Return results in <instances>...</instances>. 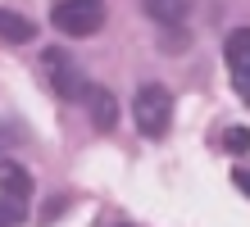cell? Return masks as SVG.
Masks as SVG:
<instances>
[{"label": "cell", "mask_w": 250, "mask_h": 227, "mask_svg": "<svg viewBox=\"0 0 250 227\" xmlns=\"http://www.w3.org/2000/svg\"><path fill=\"white\" fill-rule=\"evenodd\" d=\"M50 23L64 37H96L105 27V0H60L50 9Z\"/></svg>", "instance_id": "cell-1"}, {"label": "cell", "mask_w": 250, "mask_h": 227, "mask_svg": "<svg viewBox=\"0 0 250 227\" xmlns=\"http://www.w3.org/2000/svg\"><path fill=\"white\" fill-rule=\"evenodd\" d=\"M132 114H137V127L146 132V136H164L168 132V123H173V96L164 86H141L137 91V100H132Z\"/></svg>", "instance_id": "cell-2"}, {"label": "cell", "mask_w": 250, "mask_h": 227, "mask_svg": "<svg viewBox=\"0 0 250 227\" xmlns=\"http://www.w3.org/2000/svg\"><path fill=\"white\" fill-rule=\"evenodd\" d=\"M46 68H50V86L60 91L64 100H82L86 96V86H91V82L82 78V68L73 64L64 50H46Z\"/></svg>", "instance_id": "cell-3"}, {"label": "cell", "mask_w": 250, "mask_h": 227, "mask_svg": "<svg viewBox=\"0 0 250 227\" xmlns=\"http://www.w3.org/2000/svg\"><path fill=\"white\" fill-rule=\"evenodd\" d=\"M223 59L232 68V78H250V27H237L223 41Z\"/></svg>", "instance_id": "cell-4"}, {"label": "cell", "mask_w": 250, "mask_h": 227, "mask_svg": "<svg viewBox=\"0 0 250 227\" xmlns=\"http://www.w3.org/2000/svg\"><path fill=\"white\" fill-rule=\"evenodd\" d=\"M0 195L27 200V195H32V173H27L23 164H14V159H0Z\"/></svg>", "instance_id": "cell-5"}, {"label": "cell", "mask_w": 250, "mask_h": 227, "mask_svg": "<svg viewBox=\"0 0 250 227\" xmlns=\"http://www.w3.org/2000/svg\"><path fill=\"white\" fill-rule=\"evenodd\" d=\"M86 104H91V123L100 127V132H109L114 123H119V104H114V96L105 86H86V96H82Z\"/></svg>", "instance_id": "cell-6"}, {"label": "cell", "mask_w": 250, "mask_h": 227, "mask_svg": "<svg viewBox=\"0 0 250 227\" xmlns=\"http://www.w3.org/2000/svg\"><path fill=\"white\" fill-rule=\"evenodd\" d=\"M32 37H37L32 19H23V14H14V9H0V41H9V45H27Z\"/></svg>", "instance_id": "cell-7"}, {"label": "cell", "mask_w": 250, "mask_h": 227, "mask_svg": "<svg viewBox=\"0 0 250 227\" xmlns=\"http://www.w3.org/2000/svg\"><path fill=\"white\" fill-rule=\"evenodd\" d=\"M218 145H223L228 155H246L250 150V127H228L223 136H218Z\"/></svg>", "instance_id": "cell-8"}, {"label": "cell", "mask_w": 250, "mask_h": 227, "mask_svg": "<svg viewBox=\"0 0 250 227\" xmlns=\"http://www.w3.org/2000/svg\"><path fill=\"white\" fill-rule=\"evenodd\" d=\"M27 214H23V200H9V195H5V200H0V227H19Z\"/></svg>", "instance_id": "cell-9"}, {"label": "cell", "mask_w": 250, "mask_h": 227, "mask_svg": "<svg viewBox=\"0 0 250 227\" xmlns=\"http://www.w3.org/2000/svg\"><path fill=\"white\" fill-rule=\"evenodd\" d=\"M232 182H237L241 195H250V168H237V173H232Z\"/></svg>", "instance_id": "cell-10"}]
</instances>
